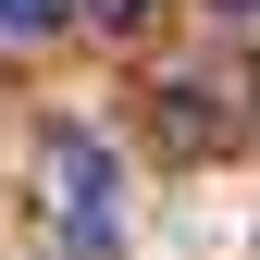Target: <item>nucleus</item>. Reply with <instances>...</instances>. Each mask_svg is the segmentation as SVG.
I'll use <instances>...</instances> for the list:
<instances>
[{
	"label": "nucleus",
	"instance_id": "nucleus-1",
	"mask_svg": "<svg viewBox=\"0 0 260 260\" xmlns=\"http://www.w3.org/2000/svg\"><path fill=\"white\" fill-rule=\"evenodd\" d=\"M248 75H174V87H149V149L161 161H211V149H236L248 137Z\"/></svg>",
	"mask_w": 260,
	"mask_h": 260
},
{
	"label": "nucleus",
	"instance_id": "nucleus-2",
	"mask_svg": "<svg viewBox=\"0 0 260 260\" xmlns=\"http://www.w3.org/2000/svg\"><path fill=\"white\" fill-rule=\"evenodd\" d=\"M50 211L75 223L87 260H112V149L100 137H50Z\"/></svg>",
	"mask_w": 260,
	"mask_h": 260
},
{
	"label": "nucleus",
	"instance_id": "nucleus-3",
	"mask_svg": "<svg viewBox=\"0 0 260 260\" xmlns=\"http://www.w3.org/2000/svg\"><path fill=\"white\" fill-rule=\"evenodd\" d=\"M0 25L13 38H50V25H75V0H0Z\"/></svg>",
	"mask_w": 260,
	"mask_h": 260
},
{
	"label": "nucleus",
	"instance_id": "nucleus-4",
	"mask_svg": "<svg viewBox=\"0 0 260 260\" xmlns=\"http://www.w3.org/2000/svg\"><path fill=\"white\" fill-rule=\"evenodd\" d=\"M87 13H100L112 38H137V25H149V0H87Z\"/></svg>",
	"mask_w": 260,
	"mask_h": 260
},
{
	"label": "nucleus",
	"instance_id": "nucleus-5",
	"mask_svg": "<svg viewBox=\"0 0 260 260\" xmlns=\"http://www.w3.org/2000/svg\"><path fill=\"white\" fill-rule=\"evenodd\" d=\"M223 13H260V0H223Z\"/></svg>",
	"mask_w": 260,
	"mask_h": 260
}]
</instances>
